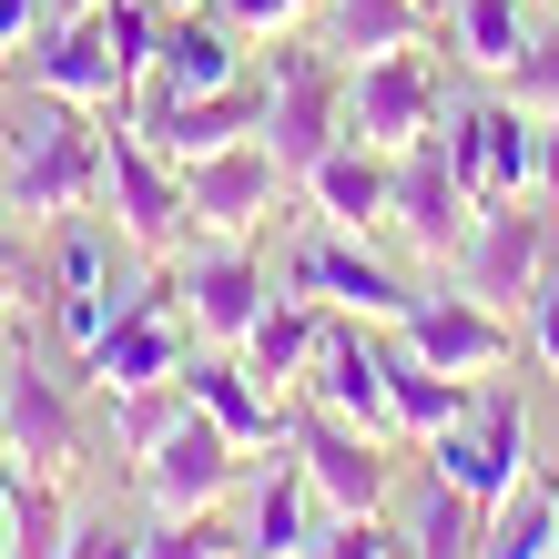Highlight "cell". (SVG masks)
<instances>
[{
	"label": "cell",
	"instance_id": "7c38bea8",
	"mask_svg": "<svg viewBox=\"0 0 559 559\" xmlns=\"http://www.w3.org/2000/svg\"><path fill=\"white\" fill-rule=\"evenodd\" d=\"M21 82H31V92H61V103H82V112H103V122H133V92H122V61H112L103 11L51 21L41 41L21 51Z\"/></svg>",
	"mask_w": 559,
	"mask_h": 559
},
{
	"label": "cell",
	"instance_id": "7a4b0ae2",
	"mask_svg": "<svg viewBox=\"0 0 559 559\" xmlns=\"http://www.w3.org/2000/svg\"><path fill=\"white\" fill-rule=\"evenodd\" d=\"M275 153V174L285 183H306L325 153L346 143V61L325 51V41H265V133H254Z\"/></svg>",
	"mask_w": 559,
	"mask_h": 559
},
{
	"label": "cell",
	"instance_id": "44dd1931",
	"mask_svg": "<svg viewBox=\"0 0 559 559\" xmlns=\"http://www.w3.org/2000/svg\"><path fill=\"white\" fill-rule=\"evenodd\" d=\"M224 82H245V31H224L214 11H174L153 41L143 103H183V92H224Z\"/></svg>",
	"mask_w": 559,
	"mask_h": 559
},
{
	"label": "cell",
	"instance_id": "ba28073f",
	"mask_svg": "<svg viewBox=\"0 0 559 559\" xmlns=\"http://www.w3.org/2000/svg\"><path fill=\"white\" fill-rule=\"evenodd\" d=\"M174 285H183V325H193V346H245V325L275 306L265 265H254V235H204V245L183 235Z\"/></svg>",
	"mask_w": 559,
	"mask_h": 559
},
{
	"label": "cell",
	"instance_id": "d590c367",
	"mask_svg": "<svg viewBox=\"0 0 559 559\" xmlns=\"http://www.w3.org/2000/svg\"><path fill=\"white\" fill-rule=\"evenodd\" d=\"M509 103H519V112H539V122L559 112V31H539V41L519 51V72H509Z\"/></svg>",
	"mask_w": 559,
	"mask_h": 559
},
{
	"label": "cell",
	"instance_id": "3957f363",
	"mask_svg": "<svg viewBox=\"0 0 559 559\" xmlns=\"http://www.w3.org/2000/svg\"><path fill=\"white\" fill-rule=\"evenodd\" d=\"M183 356H193L183 285H174V265H153V275L112 306V325L82 346V377L103 386V397H122V386H174V377H183Z\"/></svg>",
	"mask_w": 559,
	"mask_h": 559
},
{
	"label": "cell",
	"instance_id": "5b68a950",
	"mask_svg": "<svg viewBox=\"0 0 559 559\" xmlns=\"http://www.w3.org/2000/svg\"><path fill=\"white\" fill-rule=\"evenodd\" d=\"M103 214L143 265H174L193 214H183V174L143 143V122H103Z\"/></svg>",
	"mask_w": 559,
	"mask_h": 559
},
{
	"label": "cell",
	"instance_id": "f1b7e54d",
	"mask_svg": "<svg viewBox=\"0 0 559 559\" xmlns=\"http://www.w3.org/2000/svg\"><path fill=\"white\" fill-rule=\"evenodd\" d=\"M478 499L468 488H448V478H427V499H417V519H407V559H478Z\"/></svg>",
	"mask_w": 559,
	"mask_h": 559
},
{
	"label": "cell",
	"instance_id": "2e32d148",
	"mask_svg": "<svg viewBox=\"0 0 559 559\" xmlns=\"http://www.w3.org/2000/svg\"><path fill=\"white\" fill-rule=\"evenodd\" d=\"M133 122H143V143L183 174V163L265 133V72H245V82H224V92H183V103H143Z\"/></svg>",
	"mask_w": 559,
	"mask_h": 559
},
{
	"label": "cell",
	"instance_id": "1f68e13d",
	"mask_svg": "<svg viewBox=\"0 0 559 559\" xmlns=\"http://www.w3.org/2000/svg\"><path fill=\"white\" fill-rule=\"evenodd\" d=\"M427 133H438L448 174L468 183L478 204H488V193H499V183H488V103H438V122H427Z\"/></svg>",
	"mask_w": 559,
	"mask_h": 559
},
{
	"label": "cell",
	"instance_id": "d6a6232c",
	"mask_svg": "<svg viewBox=\"0 0 559 559\" xmlns=\"http://www.w3.org/2000/svg\"><path fill=\"white\" fill-rule=\"evenodd\" d=\"M183 407H193V397H183V377H174V386H122V397H112V448H122V457H143Z\"/></svg>",
	"mask_w": 559,
	"mask_h": 559
},
{
	"label": "cell",
	"instance_id": "7bdbcfd3",
	"mask_svg": "<svg viewBox=\"0 0 559 559\" xmlns=\"http://www.w3.org/2000/svg\"><path fill=\"white\" fill-rule=\"evenodd\" d=\"M0 275H31V285H41V265H31V245L11 235V214H0Z\"/></svg>",
	"mask_w": 559,
	"mask_h": 559
},
{
	"label": "cell",
	"instance_id": "8d00e7d4",
	"mask_svg": "<svg viewBox=\"0 0 559 559\" xmlns=\"http://www.w3.org/2000/svg\"><path fill=\"white\" fill-rule=\"evenodd\" d=\"M224 31H245V41H285L295 21H306V0H204Z\"/></svg>",
	"mask_w": 559,
	"mask_h": 559
},
{
	"label": "cell",
	"instance_id": "4dcf8cb0",
	"mask_svg": "<svg viewBox=\"0 0 559 559\" xmlns=\"http://www.w3.org/2000/svg\"><path fill=\"white\" fill-rule=\"evenodd\" d=\"M539 143H549L539 112L488 103V183H499V193H539Z\"/></svg>",
	"mask_w": 559,
	"mask_h": 559
},
{
	"label": "cell",
	"instance_id": "9a60e30c",
	"mask_svg": "<svg viewBox=\"0 0 559 559\" xmlns=\"http://www.w3.org/2000/svg\"><path fill=\"white\" fill-rule=\"evenodd\" d=\"M295 397L397 448V407H386V346H377L356 316H336V325H325V346H316V367H306V386H295Z\"/></svg>",
	"mask_w": 559,
	"mask_h": 559
},
{
	"label": "cell",
	"instance_id": "f546056e",
	"mask_svg": "<svg viewBox=\"0 0 559 559\" xmlns=\"http://www.w3.org/2000/svg\"><path fill=\"white\" fill-rule=\"evenodd\" d=\"M72 499H61V478H31L21 468V499H11V559H61L72 549Z\"/></svg>",
	"mask_w": 559,
	"mask_h": 559
},
{
	"label": "cell",
	"instance_id": "4fadbf2b",
	"mask_svg": "<svg viewBox=\"0 0 559 559\" xmlns=\"http://www.w3.org/2000/svg\"><path fill=\"white\" fill-rule=\"evenodd\" d=\"M427 122H438V72H427V51H377V61H346V133H356V143L407 153Z\"/></svg>",
	"mask_w": 559,
	"mask_h": 559
},
{
	"label": "cell",
	"instance_id": "74e56055",
	"mask_svg": "<svg viewBox=\"0 0 559 559\" xmlns=\"http://www.w3.org/2000/svg\"><path fill=\"white\" fill-rule=\"evenodd\" d=\"M61 559H143V530H112V519H82Z\"/></svg>",
	"mask_w": 559,
	"mask_h": 559
},
{
	"label": "cell",
	"instance_id": "cb8c5ba5",
	"mask_svg": "<svg viewBox=\"0 0 559 559\" xmlns=\"http://www.w3.org/2000/svg\"><path fill=\"white\" fill-rule=\"evenodd\" d=\"M386 407H397V448H427L438 427H457V417L478 407V386L468 377H438L407 346H386Z\"/></svg>",
	"mask_w": 559,
	"mask_h": 559
},
{
	"label": "cell",
	"instance_id": "ffe728a7",
	"mask_svg": "<svg viewBox=\"0 0 559 559\" xmlns=\"http://www.w3.org/2000/svg\"><path fill=\"white\" fill-rule=\"evenodd\" d=\"M306 193H316V214H325V235H386V204H397V153H377V143H336L306 174Z\"/></svg>",
	"mask_w": 559,
	"mask_h": 559
},
{
	"label": "cell",
	"instance_id": "bcb514c9",
	"mask_svg": "<svg viewBox=\"0 0 559 559\" xmlns=\"http://www.w3.org/2000/svg\"><path fill=\"white\" fill-rule=\"evenodd\" d=\"M153 11H163V21H174V11H204V0H153Z\"/></svg>",
	"mask_w": 559,
	"mask_h": 559
},
{
	"label": "cell",
	"instance_id": "30bf717a",
	"mask_svg": "<svg viewBox=\"0 0 559 559\" xmlns=\"http://www.w3.org/2000/svg\"><path fill=\"white\" fill-rule=\"evenodd\" d=\"M295 468L346 519H386V499H397V448L367 438V427H346V417H325V407H295Z\"/></svg>",
	"mask_w": 559,
	"mask_h": 559
},
{
	"label": "cell",
	"instance_id": "ab89813d",
	"mask_svg": "<svg viewBox=\"0 0 559 559\" xmlns=\"http://www.w3.org/2000/svg\"><path fill=\"white\" fill-rule=\"evenodd\" d=\"M41 21H51V0H0V51H21Z\"/></svg>",
	"mask_w": 559,
	"mask_h": 559
},
{
	"label": "cell",
	"instance_id": "836d02e7",
	"mask_svg": "<svg viewBox=\"0 0 559 559\" xmlns=\"http://www.w3.org/2000/svg\"><path fill=\"white\" fill-rule=\"evenodd\" d=\"M143 559H245V539L224 530L214 509H193V519H153V530H143Z\"/></svg>",
	"mask_w": 559,
	"mask_h": 559
},
{
	"label": "cell",
	"instance_id": "8992f818",
	"mask_svg": "<svg viewBox=\"0 0 559 559\" xmlns=\"http://www.w3.org/2000/svg\"><path fill=\"white\" fill-rule=\"evenodd\" d=\"M427 457H438V478H448V488H468L478 509H499L509 488L530 478V407H519V386L488 377V386H478V407L427 438Z\"/></svg>",
	"mask_w": 559,
	"mask_h": 559
},
{
	"label": "cell",
	"instance_id": "4316f807",
	"mask_svg": "<svg viewBox=\"0 0 559 559\" xmlns=\"http://www.w3.org/2000/svg\"><path fill=\"white\" fill-rule=\"evenodd\" d=\"M448 41H457V61H468V72L509 82L519 51H530L539 31H530V0H448Z\"/></svg>",
	"mask_w": 559,
	"mask_h": 559
},
{
	"label": "cell",
	"instance_id": "b9f144b4",
	"mask_svg": "<svg viewBox=\"0 0 559 559\" xmlns=\"http://www.w3.org/2000/svg\"><path fill=\"white\" fill-rule=\"evenodd\" d=\"M539 204L559 214V112H549V143H539Z\"/></svg>",
	"mask_w": 559,
	"mask_h": 559
},
{
	"label": "cell",
	"instance_id": "8fae6325",
	"mask_svg": "<svg viewBox=\"0 0 559 559\" xmlns=\"http://www.w3.org/2000/svg\"><path fill=\"white\" fill-rule=\"evenodd\" d=\"M397 346L427 356L438 377H468V386H488V377L519 356L509 316H499V306H478V295H417V306L397 316Z\"/></svg>",
	"mask_w": 559,
	"mask_h": 559
},
{
	"label": "cell",
	"instance_id": "ee69618b",
	"mask_svg": "<svg viewBox=\"0 0 559 559\" xmlns=\"http://www.w3.org/2000/svg\"><path fill=\"white\" fill-rule=\"evenodd\" d=\"M21 295H41V285H31V275H0V316H11V306H21Z\"/></svg>",
	"mask_w": 559,
	"mask_h": 559
},
{
	"label": "cell",
	"instance_id": "52a82bcc",
	"mask_svg": "<svg viewBox=\"0 0 559 559\" xmlns=\"http://www.w3.org/2000/svg\"><path fill=\"white\" fill-rule=\"evenodd\" d=\"M235 478H245V448L224 438V427L204 407H183L163 438L133 457V488L153 499V519H193V509H224L235 499Z\"/></svg>",
	"mask_w": 559,
	"mask_h": 559
},
{
	"label": "cell",
	"instance_id": "603a6c76",
	"mask_svg": "<svg viewBox=\"0 0 559 559\" xmlns=\"http://www.w3.org/2000/svg\"><path fill=\"white\" fill-rule=\"evenodd\" d=\"M325 325H336V316H325L316 295H275V306L245 325L235 367L265 386V397H295V386H306V367H316V346H325Z\"/></svg>",
	"mask_w": 559,
	"mask_h": 559
},
{
	"label": "cell",
	"instance_id": "484cf974",
	"mask_svg": "<svg viewBox=\"0 0 559 559\" xmlns=\"http://www.w3.org/2000/svg\"><path fill=\"white\" fill-rule=\"evenodd\" d=\"M316 530H325L316 478L295 468V457H285V468H265V488H254V530H245V559H295Z\"/></svg>",
	"mask_w": 559,
	"mask_h": 559
},
{
	"label": "cell",
	"instance_id": "e575fe53",
	"mask_svg": "<svg viewBox=\"0 0 559 559\" xmlns=\"http://www.w3.org/2000/svg\"><path fill=\"white\" fill-rule=\"evenodd\" d=\"M407 539L386 530V519H346V509H325V530L295 549V559H397Z\"/></svg>",
	"mask_w": 559,
	"mask_h": 559
},
{
	"label": "cell",
	"instance_id": "d4e9b609",
	"mask_svg": "<svg viewBox=\"0 0 559 559\" xmlns=\"http://www.w3.org/2000/svg\"><path fill=\"white\" fill-rule=\"evenodd\" d=\"M438 11L427 0H325V51L336 61H377V51H417Z\"/></svg>",
	"mask_w": 559,
	"mask_h": 559
},
{
	"label": "cell",
	"instance_id": "60d3db41",
	"mask_svg": "<svg viewBox=\"0 0 559 559\" xmlns=\"http://www.w3.org/2000/svg\"><path fill=\"white\" fill-rule=\"evenodd\" d=\"M11 499H21V457L0 448V559H11Z\"/></svg>",
	"mask_w": 559,
	"mask_h": 559
},
{
	"label": "cell",
	"instance_id": "7dc6e473",
	"mask_svg": "<svg viewBox=\"0 0 559 559\" xmlns=\"http://www.w3.org/2000/svg\"><path fill=\"white\" fill-rule=\"evenodd\" d=\"M549 275H559V235H549Z\"/></svg>",
	"mask_w": 559,
	"mask_h": 559
},
{
	"label": "cell",
	"instance_id": "277c9868",
	"mask_svg": "<svg viewBox=\"0 0 559 559\" xmlns=\"http://www.w3.org/2000/svg\"><path fill=\"white\" fill-rule=\"evenodd\" d=\"M549 235H559V214L539 204V193H488V204L468 214V245L448 254L457 295H478V306L509 316L519 295L549 285Z\"/></svg>",
	"mask_w": 559,
	"mask_h": 559
},
{
	"label": "cell",
	"instance_id": "6da1fadb",
	"mask_svg": "<svg viewBox=\"0 0 559 559\" xmlns=\"http://www.w3.org/2000/svg\"><path fill=\"white\" fill-rule=\"evenodd\" d=\"M92 204H103V112L31 92L0 133V214L41 235V224H72Z\"/></svg>",
	"mask_w": 559,
	"mask_h": 559
},
{
	"label": "cell",
	"instance_id": "c3c4849f",
	"mask_svg": "<svg viewBox=\"0 0 559 559\" xmlns=\"http://www.w3.org/2000/svg\"><path fill=\"white\" fill-rule=\"evenodd\" d=\"M397 559H407V549H397Z\"/></svg>",
	"mask_w": 559,
	"mask_h": 559
},
{
	"label": "cell",
	"instance_id": "5bb4252c",
	"mask_svg": "<svg viewBox=\"0 0 559 559\" xmlns=\"http://www.w3.org/2000/svg\"><path fill=\"white\" fill-rule=\"evenodd\" d=\"M295 295H316L325 316H356V325H386L397 336V316L417 306V285L397 265H377L367 235H316L306 254H295Z\"/></svg>",
	"mask_w": 559,
	"mask_h": 559
},
{
	"label": "cell",
	"instance_id": "7402d4cb",
	"mask_svg": "<svg viewBox=\"0 0 559 559\" xmlns=\"http://www.w3.org/2000/svg\"><path fill=\"white\" fill-rule=\"evenodd\" d=\"M112 245L122 235H103V224H61V254H51V316H61V346H92L112 325Z\"/></svg>",
	"mask_w": 559,
	"mask_h": 559
},
{
	"label": "cell",
	"instance_id": "f35d334b",
	"mask_svg": "<svg viewBox=\"0 0 559 559\" xmlns=\"http://www.w3.org/2000/svg\"><path fill=\"white\" fill-rule=\"evenodd\" d=\"M530 356H539V367L559 377V275H549V285L530 295Z\"/></svg>",
	"mask_w": 559,
	"mask_h": 559
},
{
	"label": "cell",
	"instance_id": "ac0fdd59",
	"mask_svg": "<svg viewBox=\"0 0 559 559\" xmlns=\"http://www.w3.org/2000/svg\"><path fill=\"white\" fill-rule=\"evenodd\" d=\"M275 193H285V174H275L265 143H224V153H204V163H183V214H193V235H254V224L275 214Z\"/></svg>",
	"mask_w": 559,
	"mask_h": 559
},
{
	"label": "cell",
	"instance_id": "f6af8a7d",
	"mask_svg": "<svg viewBox=\"0 0 559 559\" xmlns=\"http://www.w3.org/2000/svg\"><path fill=\"white\" fill-rule=\"evenodd\" d=\"M82 11H103V0H51V21H82Z\"/></svg>",
	"mask_w": 559,
	"mask_h": 559
},
{
	"label": "cell",
	"instance_id": "83f0119b",
	"mask_svg": "<svg viewBox=\"0 0 559 559\" xmlns=\"http://www.w3.org/2000/svg\"><path fill=\"white\" fill-rule=\"evenodd\" d=\"M478 559H559V478H519L478 519Z\"/></svg>",
	"mask_w": 559,
	"mask_h": 559
},
{
	"label": "cell",
	"instance_id": "9c48e42d",
	"mask_svg": "<svg viewBox=\"0 0 559 559\" xmlns=\"http://www.w3.org/2000/svg\"><path fill=\"white\" fill-rule=\"evenodd\" d=\"M0 448H11L31 478L72 488V468H82V407H72V377L61 367H41V356H11V367H0Z\"/></svg>",
	"mask_w": 559,
	"mask_h": 559
},
{
	"label": "cell",
	"instance_id": "e0dca14e",
	"mask_svg": "<svg viewBox=\"0 0 559 559\" xmlns=\"http://www.w3.org/2000/svg\"><path fill=\"white\" fill-rule=\"evenodd\" d=\"M468 214H478V193L448 174L438 133H417V143L397 153V204H386V235H407L427 265H448V254L468 245Z\"/></svg>",
	"mask_w": 559,
	"mask_h": 559
},
{
	"label": "cell",
	"instance_id": "d6986e66",
	"mask_svg": "<svg viewBox=\"0 0 559 559\" xmlns=\"http://www.w3.org/2000/svg\"><path fill=\"white\" fill-rule=\"evenodd\" d=\"M183 397L204 407V417H214L245 457H254V448H295V407H285V397H265V386L235 367V346H224V356H183Z\"/></svg>",
	"mask_w": 559,
	"mask_h": 559
}]
</instances>
